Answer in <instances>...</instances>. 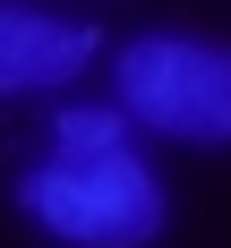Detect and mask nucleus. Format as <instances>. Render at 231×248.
I'll return each mask as SVG.
<instances>
[{
    "mask_svg": "<svg viewBox=\"0 0 231 248\" xmlns=\"http://www.w3.org/2000/svg\"><path fill=\"white\" fill-rule=\"evenodd\" d=\"M86 51H94L86 26L0 0V94H43V86H60V77L86 69Z\"/></svg>",
    "mask_w": 231,
    "mask_h": 248,
    "instance_id": "nucleus-3",
    "label": "nucleus"
},
{
    "mask_svg": "<svg viewBox=\"0 0 231 248\" xmlns=\"http://www.w3.org/2000/svg\"><path fill=\"white\" fill-rule=\"evenodd\" d=\"M120 103L163 137L231 146V51L188 34H137L120 51Z\"/></svg>",
    "mask_w": 231,
    "mask_h": 248,
    "instance_id": "nucleus-2",
    "label": "nucleus"
},
{
    "mask_svg": "<svg viewBox=\"0 0 231 248\" xmlns=\"http://www.w3.org/2000/svg\"><path fill=\"white\" fill-rule=\"evenodd\" d=\"M17 205L69 248H146L163 231V180L128 146L120 154H86V163H69V154L34 163L17 180Z\"/></svg>",
    "mask_w": 231,
    "mask_h": 248,
    "instance_id": "nucleus-1",
    "label": "nucleus"
},
{
    "mask_svg": "<svg viewBox=\"0 0 231 248\" xmlns=\"http://www.w3.org/2000/svg\"><path fill=\"white\" fill-rule=\"evenodd\" d=\"M51 137H60V154H69V163H86V154H120V146H128L120 111H94V103H86V111H60V120H51Z\"/></svg>",
    "mask_w": 231,
    "mask_h": 248,
    "instance_id": "nucleus-4",
    "label": "nucleus"
}]
</instances>
